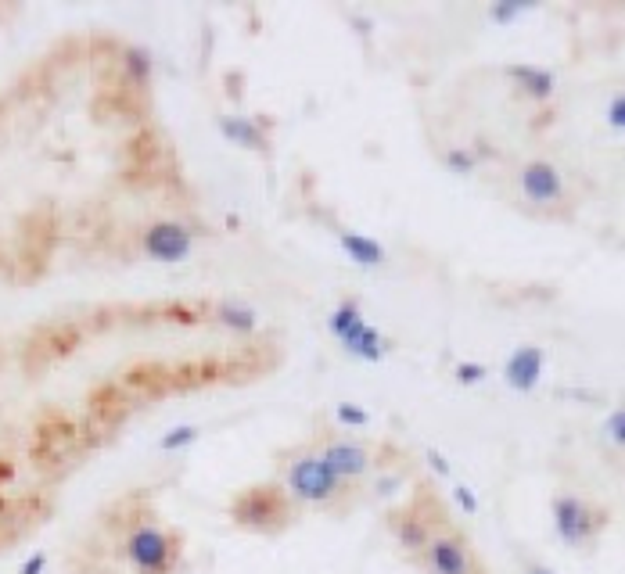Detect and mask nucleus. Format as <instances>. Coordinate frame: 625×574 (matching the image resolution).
<instances>
[{
	"label": "nucleus",
	"instance_id": "f257e3e1",
	"mask_svg": "<svg viewBox=\"0 0 625 574\" xmlns=\"http://www.w3.org/2000/svg\"><path fill=\"white\" fill-rule=\"evenodd\" d=\"M277 470H281L284 496L291 499L295 510H342L345 499L353 496V488H345L327 470V463L313 453L309 442L284 449L281 460H277Z\"/></svg>",
	"mask_w": 625,
	"mask_h": 574
},
{
	"label": "nucleus",
	"instance_id": "f03ea898",
	"mask_svg": "<svg viewBox=\"0 0 625 574\" xmlns=\"http://www.w3.org/2000/svg\"><path fill=\"white\" fill-rule=\"evenodd\" d=\"M180 557H184V535L169 528L155 510L126 517L119 535V560L130 567V574H173Z\"/></svg>",
	"mask_w": 625,
	"mask_h": 574
},
{
	"label": "nucleus",
	"instance_id": "7ed1b4c3",
	"mask_svg": "<svg viewBox=\"0 0 625 574\" xmlns=\"http://www.w3.org/2000/svg\"><path fill=\"white\" fill-rule=\"evenodd\" d=\"M227 514L238 528L252 531V535H277L295 521V506L284 496V488L270 481V485H248L234 492Z\"/></svg>",
	"mask_w": 625,
	"mask_h": 574
},
{
	"label": "nucleus",
	"instance_id": "20e7f679",
	"mask_svg": "<svg viewBox=\"0 0 625 574\" xmlns=\"http://www.w3.org/2000/svg\"><path fill=\"white\" fill-rule=\"evenodd\" d=\"M309 445H313V453L327 463V470H331L345 488H353V492L360 485H367V478L374 474V467H378L374 449H370L363 438L345 435V431H320Z\"/></svg>",
	"mask_w": 625,
	"mask_h": 574
},
{
	"label": "nucleus",
	"instance_id": "39448f33",
	"mask_svg": "<svg viewBox=\"0 0 625 574\" xmlns=\"http://www.w3.org/2000/svg\"><path fill=\"white\" fill-rule=\"evenodd\" d=\"M550 517H554L557 539L568 549H586L600 539V531L608 528V510H600L593 499L579 492H557L550 499Z\"/></svg>",
	"mask_w": 625,
	"mask_h": 574
},
{
	"label": "nucleus",
	"instance_id": "423d86ee",
	"mask_svg": "<svg viewBox=\"0 0 625 574\" xmlns=\"http://www.w3.org/2000/svg\"><path fill=\"white\" fill-rule=\"evenodd\" d=\"M414 564L424 574H485L478 549L471 546V539H467L457 524H446V528L435 531Z\"/></svg>",
	"mask_w": 625,
	"mask_h": 574
},
{
	"label": "nucleus",
	"instance_id": "0eeeda50",
	"mask_svg": "<svg viewBox=\"0 0 625 574\" xmlns=\"http://www.w3.org/2000/svg\"><path fill=\"white\" fill-rule=\"evenodd\" d=\"M521 198L529 201L536 212H554L557 205L568 201V180H564L561 166L550 162V158H529L521 162L518 173H514Z\"/></svg>",
	"mask_w": 625,
	"mask_h": 574
},
{
	"label": "nucleus",
	"instance_id": "6e6552de",
	"mask_svg": "<svg viewBox=\"0 0 625 574\" xmlns=\"http://www.w3.org/2000/svg\"><path fill=\"white\" fill-rule=\"evenodd\" d=\"M446 514H442V506L435 503L432 496H417L414 503L406 506L403 514L392 517V531H396V542L410 553V557H421V549L428 546L435 531L446 528Z\"/></svg>",
	"mask_w": 625,
	"mask_h": 574
},
{
	"label": "nucleus",
	"instance_id": "1a4fd4ad",
	"mask_svg": "<svg viewBox=\"0 0 625 574\" xmlns=\"http://www.w3.org/2000/svg\"><path fill=\"white\" fill-rule=\"evenodd\" d=\"M141 252L162 266L187 262L194 252V230L180 219H155L141 230Z\"/></svg>",
	"mask_w": 625,
	"mask_h": 574
},
{
	"label": "nucleus",
	"instance_id": "9d476101",
	"mask_svg": "<svg viewBox=\"0 0 625 574\" xmlns=\"http://www.w3.org/2000/svg\"><path fill=\"white\" fill-rule=\"evenodd\" d=\"M335 341L338 345L349 352L353 359H360V363H381L385 359V352H388V341H385V334L374 327V323H367V316H356L353 323H345L342 331L335 334Z\"/></svg>",
	"mask_w": 625,
	"mask_h": 574
},
{
	"label": "nucleus",
	"instance_id": "9b49d317",
	"mask_svg": "<svg viewBox=\"0 0 625 574\" xmlns=\"http://www.w3.org/2000/svg\"><path fill=\"white\" fill-rule=\"evenodd\" d=\"M543 370H546V352L539 345H518L507 356L503 363V381L507 388L518 395H529L536 392V384L543 381Z\"/></svg>",
	"mask_w": 625,
	"mask_h": 574
},
{
	"label": "nucleus",
	"instance_id": "f8f14e48",
	"mask_svg": "<svg viewBox=\"0 0 625 574\" xmlns=\"http://www.w3.org/2000/svg\"><path fill=\"white\" fill-rule=\"evenodd\" d=\"M216 130H220V137L227 140V144H234V148L256 151V155L266 151L263 122L252 119V115H220V119H216Z\"/></svg>",
	"mask_w": 625,
	"mask_h": 574
},
{
	"label": "nucleus",
	"instance_id": "ddd939ff",
	"mask_svg": "<svg viewBox=\"0 0 625 574\" xmlns=\"http://www.w3.org/2000/svg\"><path fill=\"white\" fill-rule=\"evenodd\" d=\"M507 79L532 101H550L557 90V76L543 65H532V61H518V65H507Z\"/></svg>",
	"mask_w": 625,
	"mask_h": 574
},
{
	"label": "nucleus",
	"instance_id": "4468645a",
	"mask_svg": "<svg viewBox=\"0 0 625 574\" xmlns=\"http://www.w3.org/2000/svg\"><path fill=\"white\" fill-rule=\"evenodd\" d=\"M338 248L345 252V259H353L356 266H367V270H378L388 259L385 244L360 234V230H338Z\"/></svg>",
	"mask_w": 625,
	"mask_h": 574
},
{
	"label": "nucleus",
	"instance_id": "2eb2a0df",
	"mask_svg": "<svg viewBox=\"0 0 625 574\" xmlns=\"http://www.w3.org/2000/svg\"><path fill=\"white\" fill-rule=\"evenodd\" d=\"M212 320L223 323V327H230V331H238V334H252L259 327L256 309L245 305V302H234V298L212 305Z\"/></svg>",
	"mask_w": 625,
	"mask_h": 574
},
{
	"label": "nucleus",
	"instance_id": "dca6fc26",
	"mask_svg": "<svg viewBox=\"0 0 625 574\" xmlns=\"http://www.w3.org/2000/svg\"><path fill=\"white\" fill-rule=\"evenodd\" d=\"M202 438V427L198 424H180V427H169L166 435L159 438V453H184L187 445H194Z\"/></svg>",
	"mask_w": 625,
	"mask_h": 574
},
{
	"label": "nucleus",
	"instance_id": "f3484780",
	"mask_svg": "<svg viewBox=\"0 0 625 574\" xmlns=\"http://www.w3.org/2000/svg\"><path fill=\"white\" fill-rule=\"evenodd\" d=\"M335 420H338V431H349V427H370V413L356 402H338L335 406Z\"/></svg>",
	"mask_w": 625,
	"mask_h": 574
},
{
	"label": "nucleus",
	"instance_id": "a211bd4d",
	"mask_svg": "<svg viewBox=\"0 0 625 574\" xmlns=\"http://www.w3.org/2000/svg\"><path fill=\"white\" fill-rule=\"evenodd\" d=\"M604 442L622 456V445H625V409L622 406L611 409L608 420H604Z\"/></svg>",
	"mask_w": 625,
	"mask_h": 574
},
{
	"label": "nucleus",
	"instance_id": "6ab92c4d",
	"mask_svg": "<svg viewBox=\"0 0 625 574\" xmlns=\"http://www.w3.org/2000/svg\"><path fill=\"white\" fill-rule=\"evenodd\" d=\"M442 166L453 176H467V173H475V155L467 148H446L442 151Z\"/></svg>",
	"mask_w": 625,
	"mask_h": 574
},
{
	"label": "nucleus",
	"instance_id": "aec40b11",
	"mask_svg": "<svg viewBox=\"0 0 625 574\" xmlns=\"http://www.w3.org/2000/svg\"><path fill=\"white\" fill-rule=\"evenodd\" d=\"M123 65L130 69V76L137 79V83H144V79L151 76V54L144 51V47H126V51H123Z\"/></svg>",
	"mask_w": 625,
	"mask_h": 574
},
{
	"label": "nucleus",
	"instance_id": "412c9836",
	"mask_svg": "<svg viewBox=\"0 0 625 574\" xmlns=\"http://www.w3.org/2000/svg\"><path fill=\"white\" fill-rule=\"evenodd\" d=\"M453 377H457V384L475 388V384H482L485 377H489V366H482V363H457V366H453Z\"/></svg>",
	"mask_w": 625,
	"mask_h": 574
},
{
	"label": "nucleus",
	"instance_id": "4be33fe9",
	"mask_svg": "<svg viewBox=\"0 0 625 574\" xmlns=\"http://www.w3.org/2000/svg\"><path fill=\"white\" fill-rule=\"evenodd\" d=\"M525 11H529L525 4H493V8H489V18H493L496 26H511Z\"/></svg>",
	"mask_w": 625,
	"mask_h": 574
},
{
	"label": "nucleus",
	"instance_id": "5701e85b",
	"mask_svg": "<svg viewBox=\"0 0 625 574\" xmlns=\"http://www.w3.org/2000/svg\"><path fill=\"white\" fill-rule=\"evenodd\" d=\"M604 119H608V126L615 133H622L625 130V94L622 90H618L615 97H611V105H608V115H604Z\"/></svg>",
	"mask_w": 625,
	"mask_h": 574
},
{
	"label": "nucleus",
	"instance_id": "b1692460",
	"mask_svg": "<svg viewBox=\"0 0 625 574\" xmlns=\"http://www.w3.org/2000/svg\"><path fill=\"white\" fill-rule=\"evenodd\" d=\"M453 499H457L460 506L467 510V517H475L478 514V496H475V488H467V485H453Z\"/></svg>",
	"mask_w": 625,
	"mask_h": 574
},
{
	"label": "nucleus",
	"instance_id": "393cba45",
	"mask_svg": "<svg viewBox=\"0 0 625 574\" xmlns=\"http://www.w3.org/2000/svg\"><path fill=\"white\" fill-rule=\"evenodd\" d=\"M47 571V553H33L26 564L18 567V574H44Z\"/></svg>",
	"mask_w": 625,
	"mask_h": 574
},
{
	"label": "nucleus",
	"instance_id": "a878e982",
	"mask_svg": "<svg viewBox=\"0 0 625 574\" xmlns=\"http://www.w3.org/2000/svg\"><path fill=\"white\" fill-rule=\"evenodd\" d=\"M424 460H428V467H432L435 474H439V478H449V463H446V456H442V453L428 449V453H424Z\"/></svg>",
	"mask_w": 625,
	"mask_h": 574
},
{
	"label": "nucleus",
	"instance_id": "bb28decb",
	"mask_svg": "<svg viewBox=\"0 0 625 574\" xmlns=\"http://www.w3.org/2000/svg\"><path fill=\"white\" fill-rule=\"evenodd\" d=\"M521 574H557V571H550L546 564H536V560H529V564L521 567Z\"/></svg>",
	"mask_w": 625,
	"mask_h": 574
}]
</instances>
